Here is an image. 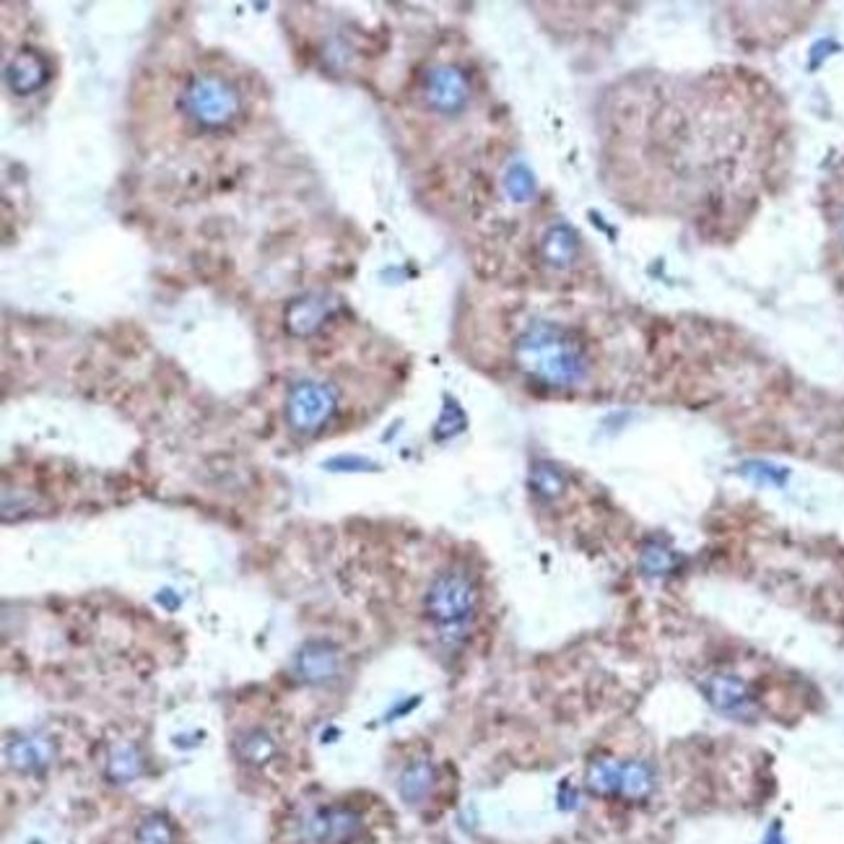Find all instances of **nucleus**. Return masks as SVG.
Masks as SVG:
<instances>
[{
    "mask_svg": "<svg viewBox=\"0 0 844 844\" xmlns=\"http://www.w3.org/2000/svg\"><path fill=\"white\" fill-rule=\"evenodd\" d=\"M515 364L528 380L548 390L580 387L590 374V356L572 330L548 320H535L517 336Z\"/></svg>",
    "mask_w": 844,
    "mask_h": 844,
    "instance_id": "obj_1",
    "label": "nucleus"
},
{
    "mask_svg": "<svg viewBox=\"0 0 844 844\" xmlns=\"http://www.w3.org/2000/svg\"><path fill=\"white\" fill-rule=\"evenodd\" d=\"M481 603L478 582L465 569L439 572L424 593V616L439 632H463L473 624Z\"/></svg>",
    "mask_w": 844,
    "mask_h": 844,
    "instance_id": "obj_2",
    "label": "nucleus"
},
{
    "mask_svg": "<svg viewBox=\"0 0 844 844\" xmlns=\"http://www.w3.org/2000/svg\"><path fill=\"white\" fill-rule=\"evenodd\" d=\"M182 110L200 128L219 130L237 120L242 112V97L229 78L219 73H200L182 89Z\"/></svg>",
    "mask_w": 844,
    "mask_h": 844,
    "instance_id": "obj_3",
    "label": "nucleus"
},
{
    "mask_svg": "<svg viewBox=\"0 0 844 844\" xmlns=\"http://www.w3.org/2000/svg\"><path fill=\"white\" fill-rule=\"evenodd\" d=\"M338 411V395L330 385L302 380L286 395V424L299 437H315L333 421Z\"/></svg>",
    "mask_w": 844,
    "mask_h": 844,
    "instance_id": "obj_4",
    "label": "nucleus"
},
{
    "mask_svg": "<svg viewBox=\"0 0 844 844\" xmlns=\"http://www.w3.org/2000/svg\"><path fill=\"white\" fill-rule=\"evenodd\" d=\"M702 694L717 715L735 722L759 720V704L748 683L733 673H712L702 681Z\"/></svg>",
    "mask_w": 844,
    "mask_h": 844,
    "instance_id": "obj_5",
    "label": "nucleus"
},
{
    "mask_svg": "<svg viewBox=\"0 0 844 844\" xmlns=\"http://www.w3.org/2000/svg\"><path fill=\"white\" fill-rule=\"evenodd\" d=\"M424 99L439 115H458L471 102V84L455 65H434L424 78Z\"/></svg>",
    "mask_w": 844,
    "mask_h": 844,
    "instance_id": "obj_6",
    "label": "nucleus"
},
{
    "mask_svg": "<svg viewBox=\"0 0 844 844\" xmlns=\"http://www.w3.org/2000/svg\"><path fill=\"white\" fill-rule=\"evenodd\" d=\"M343 668V652L336 642L330 639H312L304 642L291 660V671L302 683L310 686H323V683L336 681Z\"/></svg>",
    "mask_w": 844,
    "mask_h": 844,
    "instance_id": "obj_7",
    "label": "nucleus"
},
{
    "mask_svg": "<svg viewBox=\"0 0 844 844\" xmlns=\"http://www.w3.org/2000/svg\"><path fill=\"white\" fill-rule=\"evenodd\" d=\"M310 837L323 844H346L361 832L359 813L348 808H323L310 819Z\"/></svg>",
    "mask_w": 844,
    "mask_h": 844,
    "instance_id": "obj_8",
    "label": "nucleus"
},
{
    "mask_svg": "<svg viewBox=\"0 0 844 844\" xmlns=\"http://www.w3.org/2000/svg\"><path fill=\"white\" fill-rule=\"evenodd\" d=\"M6 78L13 94L26 97V94H32V91L42 89V86L47 84V78H50V63H47L39 52L21 50L19 55L8 63Z\"/></svg>",
    "mask_w": 844,
    "mask_h": 844,
    "instance_id": "obj_9",
    "label": "nucleus"
},
{
    "mask_svg": "<svg viewBox=\"0 0 844 844\" xmlns=\"http://www.w3.org/2000/svg\"><path fill=\"white\" fill-rule=\"evenodd\" d=\"M6 759L16 772L34 774L47 769L52 759V746L47 738L34 733H19L6 746Z\"/></svg>",
    "mask_w": 844,
    "mask_h": 844,
    "instance_id": "obj_10",
    "label": "nucleus"
},
{
    "mask_svg": "<svg viewBox=\"0 0 844 844\" xmlns=\"http://www.w3.org/2000/svg\"><path fill=\"white\" fill-rule=\"evenodd\" d=\"M658 787V772L645 759H621L619 798L629 803H645Z\"/></svg>",
    "mask_w": 844,
    "mask_h": 844,
    "instance_id": "obj_11",
    "label": "nucleus"
},
{
    "mask_svg": "<svg viewBox=\"0 0 844 844\" xmlns=\"http://www.w3.org/2000/svg\"><path fill=\"white\" fill-rule=\"evenodd\" d=\"M577 252H580V237L574 232L569 224H554L548 226L546 234L541 239V258L543 263L551 265V268H569V265L577 260Z\"/></svg>",
    "mask_w": 844,
    "mask_h": 844,
    "instance_id": "obj_12",
    "label": "nucleus"
},
{
    "mask_svg": "<svg viewBox=\"0 0 844 844\" xmlns=\"http://www.w3.org/2000/svg\"><path fill=\"white\" fill-rule=\"evenodd\" d=\"M437 785V769L429 759H413L398 777V793L408 806H421Z\"/></svg>",
    "mask_w": 844,
    "mask_h": 844,
    "instance_id": "obj_13",
    "label": "nucleus"
},
{
    "mask_svg": "<svg viewBox=\"0 0 844 844\" xmlns=\"http://www.w3.org/2000/svg\"><path fill=\"white\" fill-rule=\"evenodd\" d=\"M328 312L330 304L325 297H317V294L302 297L289 304V310H286V328H289V333H294V336H312V333L325 323Z\"/></svg>",
    "mask_w": 844,
    "mask_h": 844,
    "instance_id": "obj_14",
    "label": "nucleus"
},
{
    "mask_svg": "<svg viewBox=\"0 0 844 844\" xmlns=\"http://www.w3.org/2000/svg\"><path fill=\"white\" fill-rule=\"evenodd\" d=\"M621 785V759L616 756H595L587 764L585 787L600 798H619Z\"/></svg>",
    "mask_w": 844,
    "mask_h": 844,
    "instance_id": "obj_15",
    "label": "nucleus"
},
{
    "mask_svg": "<svg viewBox=\"0 0 844 844\" xmlns=\"http://www.w3.org/2000/svg\"><path fill=\"white\" fill-rule=\"evenodd\" d=\"M567 486V473L561 471L556 463H551V460H538V463L530 468V489H533L535 497L543 499V502L559 499L561 494L567 491Z\"/></svg>",
    "mask_w": 844,
    "mask_h": 844,
    "instance_id": "obj_16",
    "label": "nucleus"
},
{
    "mask_svg": "<svg viewBox=\"0 0 844 844\" xmlns=\"http://www.w3.org/2000/svg\"><path fill=\"white\" fill-rule=\"evenodd\" d=\"M276 741L271 738V733H265L260 728H252L247 733H242L237 743V754L239 759L247 761L250 767H265L268 761L276 756Z\"/></svg>",
    "mask_w": 844,
    "mask_h": 844,
    "instance_id": "obj_17",
    "label": "nucleus"
},
{
    "mask_svg": "<svg viewBox=\"0 0 844 844\" xmlns=\"http://www.w3.org/2000/svg\"><path fill=\"white\" fill-rule=\"evenodd\" d=\"M141 754H138L136 746L130 743H123V746L112 748L110 759H107V777L112 782H130L136 780L141 774Z\"/></svg>",
    "mask_w": 844,
    "mask_h": 844,
    "instance_id": "obj_18",
    "label": "nucleus"
},
{
    "mask_svg": "<svg viewBox=\"0 0 844 844\" xmlns=\"http://www.w3.org/2000/svg\"><path fill=\"white\" fill-rule=\"evenodd\" d=\"M743 478L754 481L759 486H772V489H782L790 478V471L782 468L777 463H767V460H746V463L738 468Z\"/></svg>",
    "mask_w": 844,
    "mask_h": 844,
    "instance_id": "obj_19",
    "label": "nucleus"
},
{
    "mask_svg": "<svg viewBox=\"0 0 844 844\" xmlns=\"http://www.w3.org/2000/svg\"><path fill=\"white\" fill-rule=\"evenodd\" d=\"M177 832L167 813H149L136 829V844H174Z\"/></svg>",
    "mask_w": 844,
    "mask_h": 844,
    "instance_id": "obj_20",
    "label": "nucleus"
},
{
    "mask_svg": "<svg viewBox=\"0 0 844 844\" xmlns=\"http://www.w3.org/2000/svg\"><path fill=\"white\" fill-rule=\"evenodd\" d=\"M504 190L515 203H528L535 195V177L522 162H515L504 174Z\"/></svg>",
    "mask_w": 844,
    "mask_h": 844,
    "instance_id": "obj_21",
    "label": "nucleus"
},
{
    "mask_svg": "<svg viewBox=\"0 0 844 844\" xmlns=\"http://www.w3.org/2000/svg\"><path fill=\"white\" fill-rule=\"evenodd\" d=\"M465 426H468V419H465L463 408L452 398H447L445 408L439 413L437 426H434V439H437V442H445V439L458 437L460 432H465Z\"/></svg>",
    "mask_w": 844,
    "mask_h": 844,
    "instance_id": "obj_22",
    "label": "nucleus"
},
{
    "mask_svg": "<svg viewBox=\"0 0 844 844\" xmlns=\"http://www.w3.org/2000/svg\"><path fill=\"white\" fill-rule=\"evenodd\" d=\"M639 567H642L647 577H660V574H668L676 567V556H673V551L660 546V543H647L645 551H642V559H639Z\"/></svg>",
    "mask_w": 844,
    "mask_h": 844,
    "instance_id": "obj_23",
    "label": "nucleus"
},
{
    "mask_svg": "<svg viewBox=\"0 0 844 844\" xmlns=\"http://www.w3.org/2000/svg\"><path fill=\"white\" fill-rule=\"evenodd\" d=\"M325 468H328V471H338V473L380 471V465L372 463V460L359 458V455H338V458L328 460V463H325Z\"/></svg>",
    "mask_w": 844,
    "mask_h": 844,
    "instance_id": "obj_24",
    "label": "nucleus"
},
{
    "mask_svg": "<svg viewBox=\"0 0 844 844\" xmlns=\"http://www.w3.org/2000/svg\"><path fill=\"white\" fill-rule=\"evenodd\" d=\"M556 803H559L561 811H572V808L577 806V790H572V787H569V782H561L559 795H556Z\"/></svg>",
    "mask_w": 844,
    "mask_h": 844,
    "instance_id": "obj_25",
    "label": "nucleus"
},
{
    "mask_svg": "<svg viewBox=\"0 0 844 844\" xmlns=\"http://www.w3.org/2000/svg\"><path fill=\"white\" fill-rule=\"evenodd\" d=\"M156 603H162V606L169 608V611H177V608L182 606V600L177 598V595H174L172 590H162V593L156 595Z\"/></svg>",
    "mask_w": 844,
    "mask_h": 844,
    "instance_id": "obj_26",
    "label": "nucleus"
},
{
    "mask_svg": "<svg viewBox=\"0 0 844 844\" xmlns=\"http://www.w3.org/2000/svg\"><path fill=\"white\" fill-rule=\"evenodd\" d=\"M761 844H785V837H782V824L780 821H774L772 826H769L767 837H764V842Z\"/></svg>",
    "mask_w": 844,
    "mask_h": 844,
    "instance_id": "obj_27",
    "label": "nucleus"
},
{
    "mask_svg": "<svg viewBox=\"0 0 844 844\" xmlns=\"http://www.w3.org/2000/svg\"><path fill=\"white\" fill-rule=\"evenodd\" d=\"M842 234H844V219H842Z\"/></svg>",
    "mask_w": 844,
    "mask_h": 844,
    "instance_id": "obj_28",
    "label": "nucleus"
}]
</instances>
